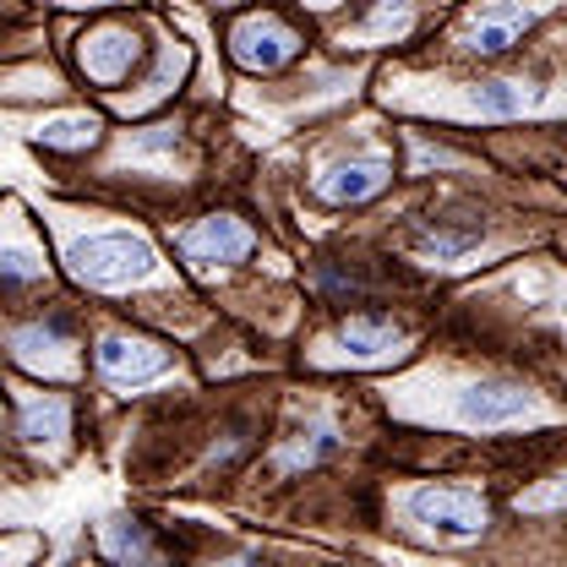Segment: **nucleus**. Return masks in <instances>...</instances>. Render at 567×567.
Segmentation results:
<instances>
[{"label":"nucleus","instance_id":"obj_13","mask_svg":"<svg viewBox=\"0 0 567 567\" xmlns=\"http://www.w3.org/2000/svg\"><path fill=\"white\" fill-rule=\"evenodd\" d=\"M481 235H486V224H464V229H453L447 218H436V224H425L421 229V251L425 257H436V262H453V257H464Z\"/></svg>","mask_w":567,"mask_h":567},{"label":"nucleus","instance_id":"obj_5","mask_svg":"<svg viewBox=\"0 0 567 567\" xmlns=\"http://www.w3.org/2000/svg\"><path fill=\"white\" fill-rule=\"evenodd\" d=\"M388 186H393V164L377 158V153L339 158V164H328V169L311 181L317 203H328V208H365V203H377Z\"/></svg>","mask_w":567,"mask_h":567},{"label":"nucleus","instance_id":"obj_7","mask_svg":"<svg viewBox=\"0 0 567 567\" xmlns=\"http://www.w3.org/2000/svg\"><path fill=\"white\" fill-rule=\"evenodd\" d=\"M93 365H99L104 382L126 388V382H153L158 371H169V350L153 344V339H137V333H110V339H99Z\"/></svg>","mask_w":567,"mask_h":567},{"label":"nucleus","instance_id":"obj_12","mask_svg":"<svg viewBox=\"0 0 567 567\" xmlns=\"http://www.w3.org/2000/svg\"><path fill=\"white\" fill-rule=\"evenodd\" d=\"M66 431H71L66 393H28V404H22V436L28 442H61Z\"/></svg>","mask_w":567,"mask_h":567},{"label":"nucleus","instance_id":"obj_1","mask_svg":"<svg viewBox=\"0 0 567 567\" xmlns=\"http://www.w3.org/2000/svg\"><path fill=\"white\" fill-rule=\"evenodd\" d=\"M158 268L153 246L132 235V229H110V235H87L71 246V274L87 289H126V284H142Z\"/></svg>","mask_w":567,"mask_h":567},{"label":"nucleus","instance_id":"obj_10","mask_svg":"<svg viewBox=\"0 0 567 567\" xmlns=\"http://www.w3.org/2000/svg\"><path fill=\"white\" fill-rule=\"evenodd\" d=\"M524 28H529V11H518V6L481 11V17H470V28H464V50L481 55V61H496V55H507V50L524 39Z\"/></svg>","mask_w":567,"mask_h":567},{"label":"nucleus","instance_id":"obj_15","mask_svg":"<svg viewBox=\"0 0 567 567\" xmlns=\"http://www.w3.org/2000/svg\"><path fill=\"white\" fill-rule=\"evenodd\" d=\"M44 147H66V153H82V147H93L99 142V121H50L44 132H39Z\"/></svg>","mask_w":567,"mask_h":567},{"label":"nucleus","instance_id":"obj_4","mask_svg":"<svg viewBox=\"0 0 567 567\" xmlns=\"http://www.w3.org/2000/svg\"><path fill=\"white\" fill-rule=\"evenodd\" d=\"M229 55H235L240 71L268 76V71H284L300 55V33L284 17H274V11H251V17H240L229 28Z\"/></svg>","mask_w":567,"mask_h":567},{"label":"nucleus","instance_id":"obj_9","mask_svg":"<svg viewBox=\"0 0 567 567\" xmlns=\"http://www.w3.org/2000/svg\"><path fill=\"white\" fill-rule=\"evenodd\" d=\"M333 350H339V360H354V365H377V360L399 354V328H393L388 317H371V311H360V317H350V322L339 328Z\"/></svg>","mask_w":567,"mask_h":567},{"label":"nucleus","instance_id":"obj_6","mask_svg":"<svg viewBox=\"0 0 567 567\" xmlns=\"http://www.w3.org/2000/svg\"><path fill=\"white\" fill-rule=\"evenodd\" d=\"M142 61V39L132 28H121V22H104V28H93L87 39H82V50H76V66L87 82H99V87H121Z\"/></svg>","mask_w":567,"mask_h":567},{"label":"nucleus","instance_id":"obj_17","mask_svg":"<svg viewBox=\"0 0 567 567\" xmlns=\"http://www.w3.org/2000/svg\"><path fill=\"white\" fill-rule=\"evenodd\" d=\"M306 6H339V0H306Z\"/></svg>","mask_w":567,"mask_h":567},{"label":"nucleus","instance_id":"obj_8","mask_svg":"<svg viewBox=\"0 0 567 567\" xmlns=\"http://www.w3.org/2000/svg\"><path fill=\"white\" fill-rule=\"evenodd\" d=\"M535 410L529 388H513V382H475L458 393V425H481V431H496V425H513L524 421Z\"/></svg>","mask_w":567,"mask_h":567},{"label":"nucleus","instance_id":"obj_16","mask_svg":"<svg viewBox=\"0 0 567 567\" xmlns=\"http://www.w3.org/2000/svg\"><path fill=\"white\" fill-rule=\"evenodd\" d=\"M121 524H126V518H121ZM121 524L110 529V557H147V551H153L147 535H142L137 524H132V529H121Z\"/></svg>","mask_w":567,"mask_h":567},{"label":"nucleus","instance_id":"obj_3","mask_svg":"<svg viewBox=\"0 0 567 567\" xmlns=\"http://www.w3.org/2000/svg\"><path fill=\"white\" fill-rule=\"evenodd\" d=\"M251 246H257V235H251L240 218H229V213H208V218H197L192 229L175 235V251H181L186 268H197V274H218V268L246 262Z\"/></svg>","mask_w":567,"mask_h":567},{"label":"nucleus","instance_id":"obj_14","mask_svg":"<svg viewBox=\"0 0 567 567\" xmlns=\"http://www.w3.org/2000/svg\"><path fill=\"white\" fill-rule=\"evenodd\" d=\"M529 110V87L524 82H481L475 87V115L486 121H513Z\"/></svg>","mask_w":567,"mask_h":567},{"label":"nucleus","instance_id":"obj_2","mask_svg":"<svg viewBox=\"0 0 567 567\" xmlns=\"http://www.w3.org/2000/svg\"><path fill=\"white\" fill-rule=\"evenodd\" d=\"M410 518L421 524L425 535L464 546V540L486 535L492 507H486V496L470 492V486H421V492L410 496Z\"/></svg>","mask_w":567,"mask_h":567},{"label":"nucleus","instance_id":"obj_11","mask_svg":"<svg viewBox=\"0 0 567 567\" xmlns=\"http://www.w3.org/2000/svg\"><path fill=\"white\" fill-rule=\"evenodd\" d=\"M339 447H344L339 425L311 421V425H300V431L279 447V470H317V464H322V458H333Z\"/></svg>","mask_w":567,"mask_h":567}]
</instances>
